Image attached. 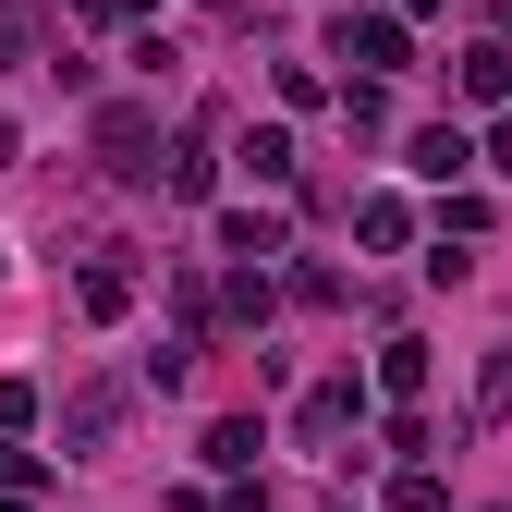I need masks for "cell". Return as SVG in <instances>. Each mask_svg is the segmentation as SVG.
<instances>
[{"label": "cell", "instance_id": "cell-11", "mask_svg": "<svg viewBox=\"0 0 512 512\" xmlns=\"http://www.w3.org/2000/svg\"><path fill=\"white\" fill-rule=\"evenodd\" d=\"M488 159H500V171H512V135H500V147H488Z\"/></svg>", "mask_w": 512, "mask_h": 512}, {"label": "cell", "instance_id": "cell-7", "mask_svg": "<svg viewBox=\"0 0 512 512\" xmlns=\"http://www.w3.org/2000/svg\"><path fill=\"white\" fill-rule=\"evenodd\" d=\"M220 244H232V256H281V220H269V208H232Z\"/></svg>", "mask_w": 512, "mask_h": 512}, {"label": "cell", "instance_id": "cell-2", "mask_svg": "<svg viewBox=\"0 0 512 512\" xmlns=\"http://www.w3.org/2000/svg\"><path fill=\"white\" fill-rule=\"evenodd\" d=\"M98 159H110L122 183H147V171H159V110H98Z\"/></svg>", "mask_w": 512, "mask_h": 512}, {"label": "cell", "instance_id": "cell-12", "mask_svg": "<svg viewBox=\"0 0 512 512\" xmlns=\"http://www.w3.org/2000/svg\"><path fill=\"white\" fill-rule=\"evenodd\" d=\"M415 13H439V0H415Z\"/></svg>", "mask_w": 512, "mask_h": 512}, {"label": "cell", "instance_id": "cell-3", "mask_svg": "<svg viewBox=\"0 0 512 512\" xmlns=\"http://www.w3.org/2000/svg\"><path fill=\"white\" fill-rule=\"evenodd\" d=\"M354 415H366V391H354V378H317V391H305V415H293V427H305V439H342Z\"/></svg>", "mask_w": 512, "mask_h": 512}, {"label": "cell", "instance_id": "cell-13", "mask_svg": "<svg viewBox=\"0 0 512 512\" xmlns=\"http://www.w3.org/2000/svg\"><path fill=\"white\" fill-rule=\"evenodd\" d=\"M0 269H13V256H0Z\"/></svg>", "mask_w": 512, "mask_h": 512}, {"label": "cell", "instance_id": "cell-6", "mask_svg": "<svg viewBox=\"0 0 512 512\" xmlns=\"http://www.w3.org/2000/svg\"><path fill=\"white\" fill-rule=\"evenodd\" d=\"M122 305H135V269H122V256H98V269H86V317H122Z\"/></svg>", "mask_w": 512, "mask_h": 512}, {"label": "cell", "instance_id": "cell-5", "mask_svg": "<svg viewBox=\"0 0 512 512\" xmlns=\"http://www.w3.org/2000/svg\"><path fill=\"white\" fill-rule=\"evenodd\" d=\"M464 159H476V147H464V122H427V135H415V171H427V183H452Z\"/></svg>", "mask_w": 512, "mask_h": 512}, {"label": "cell", "instance_id": "cell-9", "mask_svg": "<svg viewBox=\"0 0 512 512\" xmlns=\"http://www.w3.org/2000/svg\"><path fill=\"white\" fill-rule=\"evenodd\" d=\"M244 171L256 183H293V135H244Z\"/></svg>", "mask_w": 512, "mask_h": 512}, {"label": "cell", "instance_id": "cell-4", "mask_svg": "<svg viewBox=\"0 0 512 512\" xmlns=\"http://www.w3.org/2000/svg\"><path fill=\"white\" fill-rule=\"evenodd\" d=\"M110 427H122V391H74V415H61V439H74V452H98Z\"/></svg>", "mask_w": 512, "mask_h": 512}, {"label": "cell", "instance_id": "cell-8", "mask_svg": "<svg viewBox=\"0 0 512 512\" xmlns=\"http://www.w3.org/2000/svg\"><path fill=\"white\" fill-rule=\"evenodd\" d=\"M464 98H512V49H464Z\"/></svg>", "mask_w": 512, "mask_h": 512}, {"label": "cell", "instance_id": "cell-10", "mask_svg": "<svg viewBox=\"0 0 512 512\" xmlns=\"http://www.w3.org/2000/svg\"><path fill=\"white\" fill-rule=\"evenodd\" d=\"M25 427V378H0V439H13Z\"/></svg>", "mask_w": 512, "mask_h": 512}, {"label": "cell", "instance_id": "cell-1", "mask_svg": "<svg viewBox=\"0 0 512 512\" xmlns=\"http://www.w3.org/2000/svg\"><path fill=\"white\" fill-rule=\"evenodd\" d=\"M330 49L354 61V86H378V74H403V25H391V13H342V25H330Z\"/></svg>", "mask_w": 512, "mask_h": 512}]
</instances>
